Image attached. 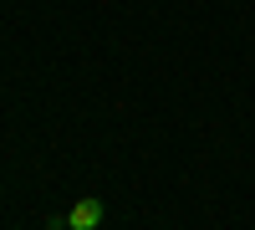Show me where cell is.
<instances>
[{
    "label": "cell",
    "instance_id": "1",
    "mask_svg": "<svg viewBox=\"0 0 255 230\" xmlns=\"http://www.w3.org/2000/svg\"><path fill=\"white\" fill-rule=\"evenodd\" d=\"M97 225H102V200H77L61 215V230H97Z\"/></svg>",
    "mask_w": 255,
    "mask_h": 230
}]
</instances>
